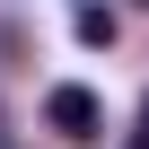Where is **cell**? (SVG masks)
Wrapping results in <instances>:
<instances>
[{"mask_svg":"<svg viewBox=\"0 0 149 149\" xmlns=\"http://www.w3.org/2000/svg\"><path fill=\"white\" fill-rule=\"evenodd\" d=\"M44 114H53V132H70V140H97V123H105L97 88H79V79H61V88L44 97Z\"/></svg>","mask_w":149,"mask_h":149,"instance_id":"obj_1","label":"cell"},{"mask_svg":"<svg viewBox=\"0 0 149 149\" xmlns=\"http://www.w3.org/2000/svg\"><path fill=\"white\" fill-rule=\"evenodd\" d=\"M70 35H79V44H114V9H97V0H79V9H70Z\"/></svg>","mask_w":149,"mask_h":149,"instance_id":"obj_2","label":"cell"},{"mask_svg":"<svg viewBox=\"0 0 149 149\" xmlns=\"http://www.w3.org/2000/svg\"><path fill=\"white\" fill-rule=\"evenodd\" d=\"M123 149H149V132H132V140H123Z\"/></svg>","mask_w":149,"mask_h":149,"instance_id":"obj_3","label":"cell"},{"mask_svg":"<svg viewBox=\"0 0 149 149\" xmlns=\"http://www.w3.org/2000/svg\"><path fill=\"white\" fill-rule=\"evenodd\" d=\"M140 132H149V97H140Z\"/></svg>","mask_w":149,"mask_h":149,"instance_id":"obj_4","label":"cell"},{"mask_svg":"<svg viewBox=\"0 0 149 149\" xmlns=\"http://www.w3.org/2000/svg\"><path fill=\"white\" fill-rule=\"evenodd\" d=\"M140 9H149V0H140Z\"/></svg>","mask_w":149,"mask_h":149,"instance_id":"obj_5","label":"cell"}]
</instances>
